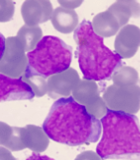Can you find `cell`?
<instances>
[{"label": "cell", "instance_id": "6da1fadb", "mask_svg": "<svg viewBox=\"0 0 140 160\" xmlns=\"http://www.w3.org/2000/svg\"><path fill=\"white\" fill-rule=\"evenodd\" d=\"M42 128L49 139L68 146L95 143L102 133L100 120L72 96L57 99L52 104Z\"/></svg>", "mask_w": 140, "mask_h": 160}, {"label": "cell", "instance_id": "7a4b0ae2", "mask_svg": "<svg viewBox=\"0 0 140 160\" xmlns=\"http://www.w3.org/2000/svg\"><path fill=\"white\" fill-rule=\"evenodd\" d=\"M96 153L104 160H140V122L134 114L109 110L100 119Z\"/></svg>", "mask_w": 140, "mask_h": 160}, {"label": "cell", "instance_id": "3957f363", "mask_svg": "<svg viewBox=\"0 0 140 160\" xmlns=\"http://www.w3.org/2000/svg\"><path fill=\"white\" fill-rule=\"evenodd\" d=\"M77 45V59L84 79L103 81L122 66L118 55L104 45L103 38L95 33L88 20L78 24L73 34Z\"/></svg>", "mask_w": 140, "mask_h": 160}, {"label": "cell", "instance_id": "277c9868", "mask_svg": "<svg viewBox=\"0 0 140 160\" xmlns=\"http://www.w3.org/2000/svg\"><path fill=\"white\" fill-rule=\"evenodd\" d=\"M72 48L59 37L48 35L40 40L32 51L28 52L26 71L47 78L70 67Z\"/></svg>", "mask_w": 140, "mask_h": 160}, {"label": "cell", "instance_id": "5b68a950", "mask_svg": "<svg viewBox=\"0 0 140 160\" xmlns=\"http://www.w3.org/2000/svg\"><path fill=\"white\" fill-rule=\"evenodd\" d=\"M102 98L107 108L113 111L134 114L140 109V87L138 85H110L105 90Z\"/></svg>", "mask_w": 140, "mask_h": 160}, {"label": "cell", "instance_id": "8992f818", "mask_svg": "<svg viewBox=\"0 0 140 160\" xmlns=\"http://www.w3.org/2000/svg\"><path fill=\"white\" fill-rule=\"evenodd\" d=\"M22 43L16 36L5 40V49L0 60V74L11 78H20L26 71L28 59Z\"/></svg>", "mask_w": 140, "mask_h": 160}, {"label": "cell", "instance_id": "52a82bcc", "mask_svg": "<svg viewBox=\"0 0 140 160\" xmlns=\"http://www.w3.org/2000/svg\"><path fill=\"white\" fill-rule=\"evenodd\" d=\"M80 82L78 72L72 67L48 77L47 93L51 98H66Z\"/></svg>", "mask_w": 140, "mask_h": 160}, {"label": "cell", "instance_id": "ba28073f", "mask_svg": "<svg viewBox=\"0 0 140 160\" xmlns=\"http://www.w3.org/2000/svg\"><path fill=\"white\" fill-rule=\"evenodd\" d=\"M140 46V28L127 24L120 28L114 42L115 53L120 58L133 57Z\"/></svg>", "mask_w": 140, "mask_h": 160}, {"label": "cell", "instance_id": "9c48e42d", "mask_svg": "<svg viewBox=\"0 0 140 160\" xmlns=\"http://www.w3.org/2000/svg\"><path fill=\"white\" fill-rule=\"evenodd\" d=\"M34 96L31 88L20 78H11L0 74V102L31 100Z\"/></svg>", "mask_w": 140, "mask_h": 160}, {"label": "cell", "instance_id": "30bf717a", "mask_svg": "<svg viewBox=\"0 0 140 160\" xmlns=\"http://www.w3.org/2000/svg\"><path fill=\"white\" fill-rule=\"evenodd\" d=\"M53 7L47 0H27L21 5V15L25 25L38 26L51 19Z\"/></svg>", "mask_w": 140, "mask_h": 160}, {"label": "cell", "instance_id": "8fae6325", "mask_svg": "<svg viewBox=\"0 0 140 160\" xmlns=\"http://www.w3.org/2000/svg\"><path fill=\"white\" fill-rule=\"evenodd\" d=\"M22 142L25 148H29L32 152L39 153L47 149L49 145V137L44 132L42 127L36 125H26L21 127Z\"/></svg>", "mask_w": 140, "mask_h": 160}, {"label": "cell", "instance_id": "7c38bea8", "mask_svg": "<svg viewBox=\"0 0 140 160\" xmlns=\"http://www.w3.org/2000/svg\"><path fill=\"white\" fill-rule=\"evenodd\" d=\"M51 22L53 27L58 32L63 34L72 33L79 24L77 13L74 10H69L63 7H57L53 10Z\"/></svg>", "mask_w": 140, "mask_h": 160}, {"label": "cell", "instance_id": "4fadbf2b", "mask_svg": "<svg viewBox=\"0 0 140 160\" xmlns=\"http://www.w3.org/2000/svg\"><path fill=\"white\" fill-rule=\"evenodd\" d=\"M91 26L93 31L101 38L114 36L120 30V25L116 17L108 10L95 15L91 22Z\"/></svg>", "mask_w": 140, "mask_h": 160}, {"label": "cell", "instance_id": "5bb4252c", "mask_svg": "<svg viewBox=\"0 0 140 160\" xmlns=\"http://www.w3.org/2000/svg\"><path fill=\"white\" fill-rule=\"evenodd\" d=\"M72 97L76 102L87 106L92 104L100 97L99 86L93 80H80V82L72 92Z\"/></svg>", "mask_w": 140, "mask_h": 160}, {"label": "cell", "instance_id": "9a60e30c", "mask_svg": "<svg viewBox=\"0 0 140 160\" xmlns=\"http://www.w3.org/2000/svg\"><path fill=\"white\" fill-rule=\"evenodd\" d=\"M107 10L116 17L120 28L127 25L131 17L140 16V4L136 1H116Z\"/></svg>", "mask_w": 140, "mask_h": 160}, {"label": "cell", "instance_id": "2e32d148", "mask_svg": "<svg viewBox=\"0 0 140 160\" xmlns=\"http://www.w3.org/2000/svg\"><path fill=\"white\" fill-rule=\"evenodd\" d=\"M43 32L42 29L39 26H28V25H23V26L18 30L17 38L22 43L25 51L30 52L36 47V45L42 39Z\"/></svg>", "mask_w": 140, "mask_h": 160}, {"label": "cell", "instance_id": "e0dca14e", "mask_svg": "<svg viewBox=\"0 0 140 160\" xmlns=\"http://www.w3.org/2000/svg\"><path fill=\"white\" fill-rule=\"evenodd\" d=\"M113 84L116 86H131L137 85L139 75L137 70L130 66L119 67L112 75Z\"/></svg>", "mask_w": 140, "mask_h": 160}, {"label": "cell", "instance_id": "ac0fdd59", "mask_svg": "<svg viewBox=\"0 0 140 160\" xmlns=\"http://www.w3.org/2000/svg\"><path fill=\"white\" fill-rule=\"evenodd\" d=\"M20 79L26 83L34 92L35 96L42 97L47 93V80L39 75L25 71Z\"/></svg>", "mask_w": 140, "mask_h": 160}, {"label": "cell", "instance_id": "d6986e66", "mask_svg": "<svg viewBox=\"0 0 140 160\" xmlns=\"http://www.w3.org/2000/svg\"><path fill=\"white\" fill-rule=\"evenodd\" d=\"M86 108L87 112L92 115L93 117L97 118V119H101L106 112L108 111V108L106 106V104H105L103 98L100 96L96 101L93 102L92 104L90 105H87V106H85Z\"/></svg>", "mask_w": 140, "mask_h": 160}, {"label": "cell", "instance_id": "ffe728a7", "mask_svg": "<svg viewBox=\"0 0 140 160\" xmlns=\"http://www.w3.org/2000/svg\"><path fill=\"white\" fill-rule=\"evenodd\" d=\"M5 147L9 150H11V151H19V150L25 149L24 144L22 142L21 127H13L12 128L11 137H10L9 141Z\"/></svg>", "mask_w": 140, "mask_h": 160}, {"label": "cell", "instance_id": "44dd1931", "mask_svg": "<svg viewBox=\"0 0 140 160\" xmlns=\"http://www.w3.org/2000/svg\"><path fill=\"white\" fill-rule=\"evenodd\" d=\"M14 15V3L10 0H0V22H8Z\"/></svg>", "mask_w": 140, "mask_h": 160}, {"label": "cell", "instance_id": "7402d4cb", "mask_svg": "<svg viewBox=\"0 0 140 160\" xmlns=\"http://www.w3.org/2000/svg\"><path fill=\"white\" fill-rule=\"evenodd\" d=\"M12 128V126H9L8 124L0 121V145H3L4 147L6 146L11 137Z\"/></svg>", "mask_w": 140, "mask_h": 160}, {"label": "cell", "instance_id": "603a6c76", "mask_svg": "<svg viewBox=\"0 0 140 160\" xmlns=\"http://www.w3.org/2000/svg\"><path fill=\"white\" fill-rule=\"evenodd\" d=\"M74 160H102V159L96 152L92 151V150H88V151H84L77 155Z\"/></svg>", "mask_w": 140, "mask_h": 160}, {"label": "cell", "instance_id": "cb8c5ba5", "mask_svg": "<svg viewBox=\"0 0 140 160\" xmlns=\"http://www.w3.org/2000/svg\"><path fill=\"white\" fill-rule=\"evenodd\" d=\"M58 3L61 5L60 7H63V8H66L69 10H74V8H77L78 6H80L83 1L82 0H59Z\"/></svg>", "mask_w": 140, "mask_h": 160}, {"label": "cell", "instance_id": "d4e9b609", "mask_svg": "<svg viewBox=\"0 0 140 160\" xmlns=\"http://www.w3.org/2000/svg\"><path fill=\"white\" fill-rule=\"evenodd\" d=\"M0 160H16L10 150L6 147L0 146Z\"/></svg>", "mask_w": 140, "mask_h": 160}, {"label": "cell", "instance_id": "484cf974", "mask_svg": "<svg viewBox=\"0 0 140 160\" xmlns=\"http://www.w3.org/2000/svg\"><path fill=\"white\" fill-rule=\"evenodd\" d=\"M26 160H55L53 158H50L46 155H41L40 153H32V155H30V156L26 159Z\"/></svg>", "mask_w": 140, "mask_h": 160}, {"label": "cell", "instance_id": "4316f807", "mask_svg": "<svg viewBox=\"0 0 140 160\" xmlns=\"http://www.w3.org/2000/svg\"><path fill=\"white\" fill-rule=\"evenodd\" d=\"M5 39L3 35L0 33V60H1L2 56H3V52L5 49Z\"/></svg>", "mask_w": 140, "mask_h": 160}, {"label": "cell", "instance_id": "83f0119b", "mask_svg": "<svg viewBox=\"0 0 140 160\" xmlns=\"http://www.w3.org/2000/svg\"><path fill=\"white\" fill-rule=\"evenodd\" d=\"M139 81H140V80H139Z\"/></svg>", "mask_w": 140, "mask_h": 160}]
</instances>
